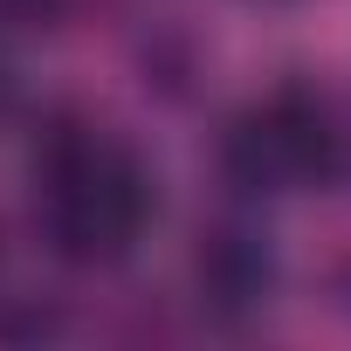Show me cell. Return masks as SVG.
<instances>
[{"label": "cell", "mask_w": 351, "mask_h": 351, "mask_svg": "<svg viewBox=\"0 0 351 351\" xmlns=\"http://www.w3.org/2000/svg\"><path fill=\"white\" fill-rule=\"evenodd\" d=\"M186 282H193V303H200L207 324L241 330V324H255L276 303V289H282V248L262 228V214L228 207V214L200 221L193 255H186Z\"/></svg>", "instance_id": "cell-3"}, {"label": "cell", "mask_w": 351, "mask_h": 351, "mask_svg": "<svg viewBox=\"0 0 351 351\" xmlns=\"http://www.w3.org/2000/svg\"><path fill=\"white\" fill-rule=\"evenodd\" d=\"M351 165V131L337 124V104L289 76L262 97H248L228 131H221V180L234 186V200H289V193H317Z\"/></svg>", "instance_id": "cell-2"}, {"label": "cell", "mask_w": 351, "mask_h": 351, "mask_svg": "<svg viewBox=\"0 0 351 351\" xmlns=\"http://www.w3.org/2000/svg\"><path fill=\"white\" fill-rule=\"evenodd\" d=\"M69 14V0H0V35H42Z\"/></svg>", "instance_id": "cell-4"}, {"label": "cell", "mask_w": 351, "mask_h": 351, "mask_svg": "<svg viewBox=\"0 0 351 351\" xmlns=\"http://www.w3.org/2000/svg\"><path fill=\"white\" fill-rule=\"evenodd\" d=\"M8 110H14V69L0 62V124H8Z\"/></svg>", "instance_id": "cell-5"}, {"label": "cell", "mask_w": 351, "mask_h": 351, "mask_svg": "<svg viewBox=\"0 0 351 351\" xmlns=\"http://www.w3.org/2000/svg\"><path fill=\"white\" fill-rule=\"evenodd\" d=\"M330 296H344V310H351V262H344V269L330 276Z\"/></svg>", "instance_id": "cell-6"}, {"label": "cell", "mask_w": 351, "mask_h": 351, "mask_svg": "<svg viewBox=\"0 0 351 351\" xmlns=\"http://www.w3.org/2000/svg\"><path fill=\"white\" fill-rule=\"evenodd\" d=\"M28 200L56 262L117 269L158 221V172L124 131L62 110L28 152Z\"/></svg>", "instance_id": "cell-1"}]
</instances>
